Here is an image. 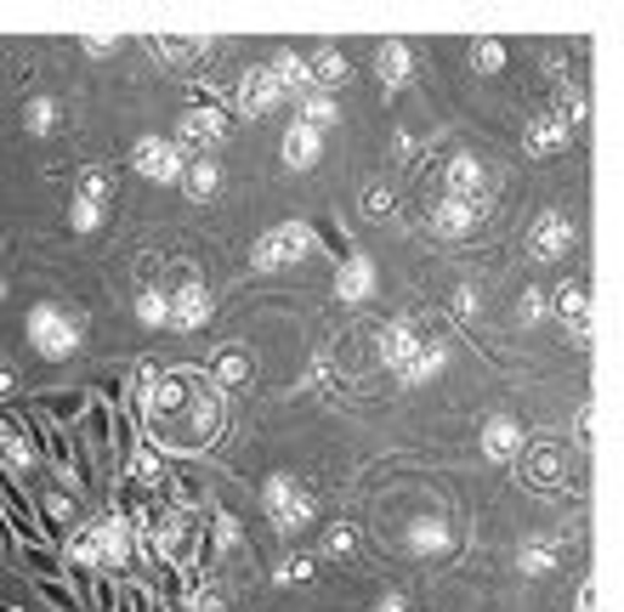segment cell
<instances>
[{
  "instance_id": "cell-35",
  "label": "cell",
  "mask_w": 624,
  "mask_h": 612,
  "mask_svg": "<svg viewBox=\"0 0 624 612\" xmlns=\"http://www.w3.org/2000/svg\"><path fill=\"white\" fill-rule=\"evenodd\" d=\"M68 556L80 561V568H97V533H91V522H86V527L68 539Z\"/></svg>"
},
{
  "instance_id": "cell-28",
  "label": "cell",
  "mask_w": 624,
  "mask_h": 612,
  "mask_svg": "<svg viewBox=\"0 0 624 612\" xmlns=\"http://www.w3.org/2000/svg\"><path fill=\"white\" fill-rule=\"evenodd\" d=\"M295 102H302V114H295V119H302V125H313L318 137H323V131H330V125L341 119V109H335V97H330V91H302Z\"/></svg>"
},
{
  "instance_id": "cell-38",
  "label": "cell",
  "mask_w": 624,
  "mask_h": 612,
  "mask_svg": "<svg viewBox=\"0 0 624 612\" xmlns=\"http://www.w3.org/2000/svg\"><path fill=\"white\" fill-rule=\"evenodd\" d=\"M477 313H483V295L471 290V284H460L455 290V318H477Z\"/></svg>"
},
{
  "instance_id": "cell-44",
  "label": "cell",
  "mask_w": 624,
  "mask_h": 612,
  "mask_svg": "<svg viewBox=\"0 0 624 612\" xmlns=\"http://www.w3.org/2000/svg\"><path fill=\"white\" fill-rule=\"evenodd\" d=\"M302 578H313V561H284L279 568V584H302Z\"/></svg>"
},
{
  "instance_id": "cell-33",
  "label": "cell",
  "mask_w": 624,
  "mask_h": 612,
  "mask_svg": "<svg viewBox=\"0 0 624 612\" xmlns=\"http://www.w3.org/2000/svg\"><path fill=\"white\" fill-rule=\"evenodd\" d=\"M211 51V35H199V40H154V58L165 63H188V58H205Z\"/></svg>"
},
{
  "instance_id": "cell-16",
  "label": "cell",
  "mask_w": 624,
  "mask_h": 612,
  "mask_svg": "<svg viewBox=\"0 0 624 612\" xmlns=\"http://www.w3.org/2000/svg\"><path fill=\"white\" fill-rule=\"evenodd\" d=\"M477 221H483V204H466V199H448V193L432 204V233H437V239H448V244L466 239Z\"/></svg>"
},
{
  "instance_id": "cell-22",
  "label": "cell",
  "mask_w": 624,
  "mask_h": 612,
  "mask_svg": "<svg viewBox=\"0 0 624 612\" xmlns=\"http://www.w3.org/2000/svg\"><path fill=\"white\" fill-rule=\"evenodd\" d=\"M193 204H205V199H216L221 193V165H216V153H199V160H188L182 165V182H177Z\"/></svg>"
},
{
  "instance_id": "cell-30",
  "label": "cell",
  "mask_w": 624,
  "mask_h": 612,
  "mask_svg": "<svg viewBox=\"0 0 624 612\" xmlns=\"http://www.w3.org/2000/svg\"><path fill=\"white\" fill-rule=\"evenodd\" d=\"M74 199H86V204H103V211H109V199H114V176H109L103 165L80 170V182H74Z\"/></svg>"
},
{
  "instance_id": "cell-42",
  "label": "cell",
  "mask_w": 624,
  "mask_h": 612,
  "mask_svg": "<svg viewBox=\"0 0 624 612\" xmlns=\"http://www.w3.org/2000/svg\"><path fill=\"white\" fill-rule=\"evenodd\" d=\"M160 550H165V556L182 550V522H165V527H160Z\"/></svg>"
},
{
  "instance_id": "cell-19",
  "label": "cell",
  "mask_w": 624,
  "mask_h": 612,
  "mask_svg": "<svg viewBox=\"0 0 624 612\" xmlns=\"http://www.w3.org/2000/svg\"><path fill=\"white\" fill-rule=\"evenodd\" d=\"M307 68H313V91H341L346 80H353V58H346L341 46H318V51H307Z\"/></svg>"
},
{
  "instance_id": "cell-3",
  "label": "cell",
  "mask_w": 624,
  "mask_h": 612,
  "mask_svg": "<svg viewBox=\"0 0 624 612\" xmlns=\"http://www.w3.org/2000/svg\"><path fill=\"white\" fill-rule=\"evenodd\" d=\"M313 250H318V233L307 221H279V227H267V233L250 244V267L256 272H284L295 262H307Z\"/></svg>"
},
{
  "instance_id": "cell-49",
  "label": "cell",
  "mask_w": 624,
  "mask_h": 612,
  "mask_svg": "<svg viewBox=\"0 0 624 612\" xmlns=\"http://www.w3.org/2000/svg\"><path fill=\"white\" fill-rule=\"evenodd\" d=\"M0 295H7V278H0Z\"/></svg>"
},
{
  "instance_id": "cell-5",
  "label": "cell",
  "mask_w": 624,
  "mask_h": 612,
  "mask_svg": "<svg viewBox=\"0 0 624 612\" xmlns=\"http://www.w3.org/2000/svg\"><path fill=\"white\" fill-rule=\"evenodd\" d=\"M182 165H188V153L170 142V137H137V142H131V170L142 176V182L177 188V182H182Z\"/></svg>"
},
{
  "instance_id": "cell-47",
  "label": "cell",
  "mask_w": 624,
  "mask_h": 612,
  "mask_svg": "<svg viewBox=\"0 0 624 612\" xmlns=\"http://www.w3.org/2000/svg\"><path fill=\"white\" fill-rule=\"evenodd\" d=\"M137 471L160 482V454H154V448H142V454H137Z\"/></svg>"
},
{
  "instance_id": "cell-17",
  "label": "cell",
  "mask_w": 624,
  "mask_h": 612,
  "mask_svg": "<svg viewBox=\"0 0 624 612\" xmlns=\"http://www.w3.org/2000/svg\"><path fill=\"white\" fill-rule=\"evenodd\" d=\"M568 142H573V131L557 114H534L529 131H522V153H529V160H551V153H562Z\"/></svg>"
},
{
  "instance_id": "cell-45",
  "label": "cell",
  "mask_w": 624,
  "mask_h": 612,
  "mask_svg": "<svg viewBox=\"0 0 624 612\" xmlns=\"http://www.w3.org/2000/svg\"><path fill=\"white\" fill-rule=\"evenodd\" d=\"M374 612H409V596H404V590H381V601H374Z\"/></svg>"
},
{
  "instance_id": "cell-29",
  "label": "cell",
  "mask_w": 624,
  "mask_h": 612,
  "mask_svg": "<svg viewBox=\"0 0 624 612\" xmlns=\"http://www.w3.org/2000/svg\"><path fill=\"white\" fill-rule=\"evenodd\" d=\"M545 318H551V290L522 284V295H517V323H522V329H539Z\"/></svg>"
},
{
  "instance_id": "cell-21",
  "label": "cell",
  "mask_w": 624,
  "mask_h": 612,
  "mask_svg": "<svg viewBox=\"0 0 624 612\" xmlns=\"http://www.w3.org/2000/svg\"><path fill=\"white\" fill-rule=\"evenodd\" d=\"M448 357H455V352H448L443 341H432V346H420L415 357H409V364L404 369H397V386H404V392H420V386H432V380L448 369Z\"/></svg>"
},
{
  "instance_id": "cell-40",
  "label": "cell",
  "mask_w": 624,
  "mask_h": 612,
  "mask_svg": "<svg viewBox=\"0 0 624 612\" xmlns=\"http://www.w3.org/2000/svg\"><path fill=\"white\" fill-rule=\"evenodd\" d=\"M364 211H369V216H386V211H392V188H369V193H364Z\"/></svg>"
},
{
  "instance_id": "cell-34",
  "label": "cell",
  "mask_w": 624,
  "mask_h": 612,
  "mask_svg": "<svg viewBox=\"0 0 624 612\" xmlns=\"http://www.w3.org/2000/svg\"><path fill=\"white\" fill-rule=\"evenodd\" d=\"M244 374H250V364H244V352H221V357H216V374H211V380H216L221 392H228V386H239Z\"/></svg>"
},
{
  "instance_id": "cell-13",
  "label": "cell",
  "mask_w": 624,
  "mask_h": 612,
  "mask_svg": "<svg viewBox=\"0 0 624 612\" xmlns=\"http://www.w3.org/2000/svg\"><path fill=\"white\" fill-rule=\"evenodd\" d=\"M374 284H381V272H374V262L364 250H353L341 262V272H335V301L341 306H364L369 295H374Z\"/></svg>"
},
{
  "instance_id": "cell-6",
  "label": "cell",
  "mask_w": 624,
  "mask_h": 612,
  "mask_svg": "<svg viewBox=\"0 0 624 612\" xmlns=\"http://www.w3.org/2000/svg\"><path fill=\"white\" fill-rule=\"evenodd\" d=\"M170 142H177L188 160H199V153H216L221 142H228V119H221L216 109H182V114H177V131H170Z\"/></svg>"
},
{
  "instance_id": "cell-1",
  "label": "cell",
  "mask_w": 624,
  "mask_h": 612,
  "mask_svg": "<svg viewBox=\"0 0 624 612\" xmlns=\"http://www.w3.org/2000/svg\"><path fill=\"white\" fill-rule=\"evenodd\" d=\"M142 386H148V431L165 443V448H211L221 420H228V403H221V386L211 374H193V369H142Z\"/></svg>"
},
{
  "instance_id": "cell-20",
  "label": "cell",
  "mask_w": 624,
  "mask_h": 612,
  "mask_svg": "<svg viewBox=\"0 0 624 612\" xmlns=\"http://www.w3.org/2000/svg\"><path fill=\"white\" fill-rule=\"evenodd\" d=\"M91 533H97V568L119 573L125 561H131V527L119 517H103V522H91Z\"/></svg>"
},
{
  "instance_id": "cell-15",
  "label": "cell",
  "mask_w": 624,
  "mask_h": 612,
  "mask_svg": "<svg viewBox=\"0 0 624 612\" xmlns=\"http://www.w3.org/2000/svg\"><path fill=\"white\" fill-rule=\"evenodd\" d=\"M279 160L302 176V170H313L318 160H323V137L313 131V125H302V119H290L284 125V137H279Z\"/></svg>"
},
{
  "instance_id": "cell-25",
  "label": "cell",
  "mask_w": 624,
  "mask_h": 612,
  "mask_svg": "<svg viewBox=\"0 0 624 612\" xmlns=\"http://www.w3.org/2000/svg\"><path fill=\"white\" fill-rule=\"evenodd\" d=\"M23 131H29V137H52L58 131V125H63V109H58V97L52 91H35L29 102H23Z\"/></svg>"
},
{
  "instance_id": "cell-4",
  "label": "cell",
  "mask_w": 624,
  "mask_h": 612,
  "mask_svg": "<svg viewBox=\"0 0 624 612\" xmlns=\"http://www.w3.org/2000/svg\"><path fill=\"white\" fill-rule=\"evenodd\" d=\"M29 346L46 357V364H68V357L80 352V318H68L52 301L29 306Z\"/></svg>"
},
{
  "instance_id": "cell-46",
  "label": "cell",
  "mask_w": 624,
  "mask_h": 612,
  "mask_svg": "<svg viewBox=\"0 0 624 612\" xmlns=\"http://www.w3.org/2000/svg\"><path fill=\"white\" fill-rule=\"evenodd\" d=\"M573 612H596V578L580 584V596H573Z\"/></svg>"
},
{
  "instance_id": "cell-11",
  "label": "cell",
  "mask_w": 624,
  "mask_h": 612,
  "mask_svg": "<svg viewBox=\"0 0 624 612\" xmlns=\"http://www.w3.org/2000/svg\"><path fill=\"white\" fill-rule=\"evenodd\" d=\"M522 420L517 415H488L483 420V431H477V448H483V459L488 466H511V459L522 454Z\"/></svg>"
},
{
  "instance_id": "cell-24",
  "label": "cell",
  "mask_w": 624,
  "mask_h": 612,
  "mask_svg": "<svg viewBox=\"0 0 624 612\" xmlns=\"http://www.w3.org/2000/svg\"><path fill=\"white\" fill-rule=\"evenodd\" d=\"M404 545H409L415 556H443L448 545H455V527H448L443 517H415L409 533H404Z\"/></svg>"
},
{
  "instance_id": "cell-37",
  "label": "cell",
  "mask_w": 624,
  "mask_h": 612,
  "mask_svg": "<svg viewBox=\"0 0 624 612\" xmlns=\"http://www.w3.org/2000/svg\"><path fill=\"white\" fill-rule=\"evenodd\" d=\"M211 527H216V550H233V545H239V522L228 517V510H216Z\"/></svg>"
},
{
  "instance_id": "cell-23",
  "label": "cell",
  "mask_w": 624,
  "mask_h": 612,
  "mask_svg": "<svg viewBox=\"0 0 624 612\" xmlns=\"http://www.w3.org/2000/svg\"><path fill=\"white\" fill-rule=\"evenodd\" d=\"M272 80H279V91L284 97H302V91H313V68H307V51H272Z\"/></svg>"
},
{
  "instance_id": "cell-12",
  "label": "cell",
  "mask_w": 624,
  "mask_h": 612,
  "mask_svg": "<svg viewBox=\"0 0 624 612\" xmlns=\"http://www.w3.org/2000/svg\"><path fill=\"white\" fill-rule=\"evenodd\" d=\"M443 193L466 199V204H483L488 199V165L477 160V153H455L448 170H443Z\"/></svg>"
},
{
  "instance_id": "cell-7",
  "label": "cell",
  "mask_w": 624,
  "mask_h": 612,
  "mask_svg": "<svg viewBox=\"0 0 624 612\" xmlns=\"http://www.w3.org/2000/svg\"><path fill=\"white\" fill-rule=\"evenodd\" d=\"M279 102H284V91H279V80H272V68L267 63H244V74L233 80V109L244 119H267Z\"/></svg>"
},
{
  "instance_id": "cell-32",
  "label": "cell",
  "mask_w": 624,
  "mask_h": 612,
  "mask_svg": "<svg viewBox=\"0 0 624 612\" xmlns=\"http://www.w3.org/2000/svg\"><path fill=\"white\" fill-rule=\"evenodd\" d=\"M471 63H477L483 74H499L511 63V46L499 40V35H483V40H471Z\"/></svg>"
},
{
  "instance_id": "cell-48",
  "label": "cell",
  "mask_w": 624,
  "mask_h": 612,
  "mask_svg": "<svg viewBox=\"0 0 624 612\" xmlns=\"http://www.w3.org/2000/svg\"><path fill=\"white\" fill-rule=\"evenodd\" d=\"M7 392H12V374H7V369H0V397H7Z\"/></svg>"
},
{
  "instance_id": "cell-43",
  "label": "cell",
  "mask_w": 624,
  "mask_h": 612,
  "mask_svg": "<svg viewBox=\"0 0 624 612\" xmlns=\"http://www.w3.org/2000/svg\"><path fill=\"white\" fill-rule=\"evenodd\" d=\"M7 454H12V466H23V471H29V466H35V448H29V443H23V437H7Z\"/></svg>"
},
{
  "instance_id": "cell-39",
  "label": "cell",
  "mask_w": 624,
  "mask_h": 612,
  "mask_svg": "<svg viewBox=\"0 0 624 612\" xmlns=\"http://www.w3.org/2000/svg\"><path fill=\"white\" fill-rule=\"evenodd\" d=\"M80 51H86V58H114L119 35H91V40H80Z\"/></svg>"
},
{
  "instance_id": "cell-36",
  "label": "cell",
  "mask_w": 624,
  "mask_h": 612,
  "mask_svg": "<svg viewBox=\"0 0 624 612\" xmlns=\"http://www.w3.org/2000/svg\"><path fill=\"white\" fill-rule=\"evenodd\" d=\"M353 545H358L353 527H330V533H323V556H353Z\"/></svg>"
},
{
  "instance_id": "cell-26",
  "label": "cell",
  "mask_w": 624,
  "mask_h": 612,
  "mask_svg": "<svg viewBox=\"0 0 624 612\" xmlns=\"http://www.w3.org/2000/svg\"><path fill=\"white\" fill-rule=\"evenodd\" d=\"M557 561H562V545H557V539H534V545L517 550V573H522V578H545Z\"/></svg>"
},
{
  "instance_id": "cell-27",
  "label": "cell",
  "mask_w": 624,
  "mask_h": 612,
  "mask_svg": "<svg viewBox=\"0 0 624 612\" xmlns=\"http://www.w3.org/2000/svg\"><path fill=\"white\" fill-rule=\"evenodd\" d=\"M131 313H137V323H142V329H165V323H170V290H160V284L137 290Z\"/></svg>"
},
{
  "instance_id": "cell-31",
  "label": "cell",
  "mask_w": 624,
  "mask_h": 612,
  "mask_svg": "<svg viewBox=\"0 0 624 612\" xmlns=\"http://www.w3.org/2000/svg\"><path fill=\"white\" fill-rule=\"evenodd\" d=\"M103 221H109V211H103V204L68 199V233H80V239H91V233H103Z\"/></svg>"
},
{
  "instance_id": "cell-2",
  "label": "cell",
  "mask_w": 624,
  "mask_h": 612,
  "mask_svg": "<svg viewBox=\"0 0 624 612\" xmlns=\"http://www.w3.org/2000/svg\"><path fill=\"white\" fill-rule=\"evenodd\" d=\"M262 510H267V522L279 527V533H307L313 527V517H318V499L295 482L290 471H272L267 482H262Z\"/></svg>"
},
{
  "instance_id": "cell-14",
  "label": "cell",
  "mask_w": 624,
  "mask_h": 612,
  "mask_svg": "<svg viewBox=\"0 0 624 612\" xmlns=\"http://www.w3.org/2000/svg\"><path fill=\"white\" fill-rule=\"evenodd\" d=\"M374 74H381V91H409L415 46L409 40H381V46H374Z\"/></svg>"
},
{
  "instance_id": "cell-10",
  "label": "cell",
  "mask_w": 624,
  "mask_h": 612,
  "mask_svg": "<svg viewBox=\"0 0 624 612\" xmlns=\"http://www.w3.org/2000/svg\"><path fill=\"white\" fill-rule=\"evenodd\" d=\"M420 346H426V335L415 329V318H392V323L381 329V335H374V364L397 374V369H404Z\"/></svg>"
},
{
  "instance_id": "cell-8",
  "label": "cell",
  "mask_w": 624,
  "mask_h": 612,
  "mask_svg": "<svg viewBox=\"0 0 624 612\" xmlns=\"http://www.w3.org/2000/svg\"><path fill=\"white\" fill-rule=\"evenodd\" d=\"M211 318H216V295H211L205 278H188V284L170 290V323L165 329H177V335H199Z\"/></svg>"
},
{
  "instance_id": "cell-18",
  "label": "cell",
  "mask_w": 624,
  "mask_h": 612,
  "mask_svg": "<svg viewBox=\"0 0 624 612\" xmlns=\"http://www.w3.org/2000/svg\"><path fill=\"white\" fill-rule=\"evenodd\" d=\"M551 313L568 318L573 346H585V341H590V295H585V284H557V290H551Z\"/></svg>"
},
{
  "instance_id": "cell-9",
  "label": "cell",
  "mask_w": 624,
  "mask_h": 612,
  "mask_svg": "<svg viewBox=\"0 0 624 612\" xmlns=\"http://www.w3.org/2000/svg\"><path fill=\"white\" fill-rule=\"evenodd\" d=\"M529 250H534V262H562L573 250V216L568 211H539L534 227H529Z\"/></svg>"
},
{
  "instance_id": "cell-41",
  "label": "cell",
  "mask_w": 624,
  "mask_h": 612,
  "mask_svg": "<svg viewBox=\"0 0 624 612\" xmlns=\"http://www.w3.org/2000/svg\"><path fill=\"white\" fill-rule=\"evenodd\" d=\"M188 612H221V590H193V596H188Z\"/></svg>"
}]
</instances>
